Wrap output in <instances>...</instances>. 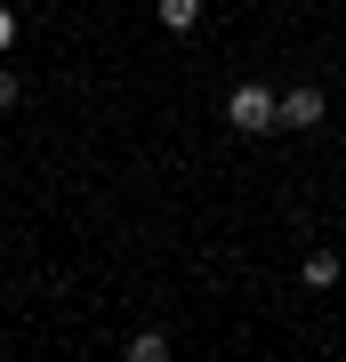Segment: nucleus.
<instances>
[{"mask_svg": "<svg viewBox=\"0 0 346 362\" xmlns=\"http://www.w3.org/2000/svg\"><path fill=\"white\" fill-rule=\"evenodd\" d=\"M226 121H233L242 137H266V129H274V89H266V81H242V89L226 97Z\"/></svg>", "mask_w": 346, "mask_h": 362, "instance_id": "1", "label": "nucleus"}, {"mask_svg": "<svg viewBox=\"0 0 346 362\" xmlns=\"http://www.w3.org/2000/svg\"><path fill=\"white\" fill-rule=\"evenodd\" d=\"M274 121H282V129H314V121H322V89H290V97H274Z\"/></svg>", "mask_w": 346, "mask_h": 362, "instance_id": "2", "label": "nucleus"}, {"mask_svg": "<svg viewBox=\"0 0 346 362\" xmlns=\"http://www.w3.org/2000/svg\"><path fill=\"white\" fill-rule=\"evenodd\" d=\"M338 282V250H314L306 258V290H330Z\"/></svg>", "mask_w": 346, "mask_h": 362, "instance_id": "3", "label": "nucleus"}, {"mask_svg": "<svg viewBox=\"0 0 346 362\" xmlns=\"http://www.w3.org/2000/svg\"><path fill=\"white\" fill-rule=\"evenodd\" d=\"M193 16H202V0H161V25L169 33H193Z\"/></svg>", "mask_w": 346, "mask_h": 362, "instance_id": "4", "label": "nucleus"}, {"mask_svg": "<svg viewBox=\"0 0 346 362\" xmlns=\"http://www.w3.org/2000/svg\"><path fill=\"white\" fill-rule=\"evenodd\" d=\"M129 354H137V362H161L169 338H161V330H137V338H129Z\"/></svg>", "mask_w": 346, "mask_h": 362, "instance_id": "5", "label": "nucleus"}, {"mask_svg": "<svg viewBox=\"0 0 346 362\" xmlns=\"http://www.w3.org/2000/svg\"><path fill=\"white\" fill-rule=\"evenodd\" d=\"M8 40H16V16H8V8H0V49H8Z\"/></svg>", "mask_w": 346, "mask_h": 362, "instance_id": "6", "label": "nucleus"}, {"mask_svg": "<svg viewBox=\"0 0 346 362\" xmlns=\"http://www.w3.org/2000/svg\"><path fill=\"white\" fill-rule=\"evenodd\" d=\"M0 105H16V73H0Z\"/></svg>", "mask_w": 346, "mask_h": 362, "instance_id": "7", "label": "nucleus"}]
</instances>
